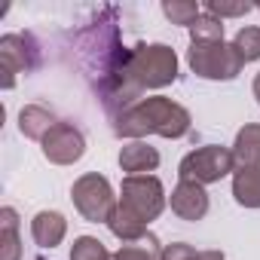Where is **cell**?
<instances>
[{
    "label": "cell",
    "mask_w": 260,
    "mask_h": 260,
    "mask_svg": "<svg viewBox=\"0 0 260 260\" xmlns=\"http://www.w3.org/2000/svg\"><path fill=\"white\" fill-rule=\"evenodd\" d=\"M37 260H43V257H37Z\"/></svg>",
    "instance_id": "4316f807"
},
{
    "label": "cell",
    "mask_w": 260,
    "mask_h": 260,
    "mask_svg": "<svg viewBox=\"0 0 260 260\" xmlns=\"http://www.w3.org/2000/svg\"><path fill=\"white\" fill-rule=\"evenodd\" d=\"M113 254L95 239V236H80L74 239V248H71V260H110Z\"/></svg>",
    "instance_id": "44dd1931"
},
{
    "label": "cell",
    "mask_w": 260,
    "mask_h": 260,
    "mask_svg": "<svg viewBox=\"0 0 260 260\" xmlns=\"http://www.w3.org/2000/svg\"><path fill=\"white\" fill-rule=\"evenodd\" d=\"M71 199H74V208L89 220V223H107L110 214L116 211V196H113V187L104 175L98 172H89L83 178L74 181L71 187Z\"/></svg>",
    "instance_id": "8992f818"
},
{
    "label": "cell",
    "mask_w": 260,
    "mask_h": 260,
    "mask_svg": "<svg viewBox=\"0 0 260 260\" xmlns=\"http://www.w3.org/2000/svg\"><path fill=\"white\" fill-rule=\"evenodd\" d=\"M169 202H172V211L181 220H202L208 214V193L196 181H178V187L172 190Z\"/></svg>",
    "instance_id": "30bf717a"
},
{
    "label": "cell",
    "mask_w": 260,
    "mask_h": 260,
    "mask_svg": "<svg viewBox=\"0 0 260 260\" xmlns=\"http://www.w3.org/2000/svg\"><path fill=\"white\" fill-rule=\"evenodd\" d=\"M119 208L135 214L141 223H150L166 208V187L156 175H125L119 187Z\"/></svg>",
    "instance_id": "5b68a950"
},
{
    "label": "cell",
    "mask_w": 260,
    "mask_h": 260,
    "mask_svg": "<svg viewBox=\"0 0 260 260\" xmlns=\"http://www.w3.org/2000/svg\"><path fill=\"white\" fill-rule=\"evenodd\" d=\"M251 89H254V98H257V104H260V74L254 77V86H251Z\"/></svg>",
    "instance_id": "d4e9b609"
},
{
    "label": "cell",
    "mask_w": 260,
    "mask_h": 260,
    "mask_svg": "<svg viewBox=\"0 0 260 260\" xmlns=\"http://www.w3.org/2000/svg\"><path fill=\"white\" fill-rule=\"evenodd\" d=\"M193 125V116L187 107H181L172 98L153 95V98H141L132 107H125L119 116H113V135L116 138H132L141 141L147 135H159V138H184Z\"/></svg>",
    "instance_id": "3957f363"
},
{
    "label": "cell",
    "mask_w": 260,
    "mask_h": 260,
    "mask_svg": "<svg viewBox=\"0 0 260 260\" xmlns=\"http://www.w3.org/2000/svg\"><path fill=\"white\" fill-rule=\"evenodd\" d=\"M64 233H68V220H64L61 211H37L34 220H31V236H34V242L40 248L61 245Z\"/></svg>",
    "instance_id": "7c38bea8"
},
{
    "label": "cell",
    "mask_w": 260,
    "mask_h": 260,
    "mask_svg": "<svg viewBox=\"0 0 260 260\" xmlns=\"http://www.w3.org/2000/svg\"><path fill=\"white\" fill-rule=\"evenodd\" d=\"M159 260H199V251L187 242H172V245L162 248Z\"/></svg>",
    "instance_id": "cb8c5ba5"
},
{
    "label": "cell",
    "mask_w": 260,
    "mask_h": 260,
    "mask_svg": "<svg viewBox=\"0 0 260 260\" xmlns=\"http://www.w3.org/2000/svg\"><path fill=\"white\" fill-rule=\"evenodd\" d=\"M233 196L245 208H260V166L233 172Z\"/></svg>",
    "instance_id": "2e32d148"
},
{
    "label": "cell",
    "mask_w": 260,
    "mask_h": 260,
    "mask_svg": "<svg viewBox=\"0 0 260 260\" xmlns=\"http://www.w3.org/2000/svg\"><path fill=\"white\" fill-rule=\"evenodd\" d=\"M187 64L202 80H236L245 68L242 55L233 43L223 40H199L187 49Z\"/></svg>",
    "instance_id": "277c9868"
},
{
    "label": "cell",
    "mask_w": 260,
    "mask_h": 260,
    "mask_svg": "<svg viewBox=\"0 0 260 260\" xmlns=\"http://www.w3.org/2000/svg\"><path fill=\"white\" fill-rule=\"evenodd\" d=\"M199 40H223V22L202 13L196 19V25L190 28V43H199Z\"/></svg>",
    "instance_id": "7402d4cb"
},
{
    "label": "cell",
    "mask_w": 260,
    "mask_h": 260,
    "mask_svg": "<svg viewBox=\"0 0 260 260\" xmlns=\"http://www.w3.org/2000/svg\"><path fill=\"white\" fill-rule=\"evenodd\" d=\"M162 13L172 25H181V28H193L196 19L202 16V7L193 4V0H162Z\"/></svg>",
    "instance_id": "d6986e66"
},
{
    "label": "cell",
    "mask_w": 260,
    "mask_h": 260,
    "mask_svg": "<svg viewBox=\"0 0 260 260\" xmlns=\"http://www.w3.org/2000/svg\"><path fill=\"white\" fill-rule=\"evenodd\" d=\"M233 159L239 169H257L260 166V122H245L236 132Z\"/></svg>",
    "instance_id": "8fae6325"
},
{
    "label": "cell",
    "mask_w": 260,
    "mask_h": 260,
    "mask_svg": "<svg viewBox=\"0 0 260 260\" xmlns=\"http://www.w3.org/2000/svg\"><path fill=\"white\" fill-rule=\"evenodd\" d=\"M230 172H236V159H233V150L230 147H220V144H205V147H196L190 150L181 166H178V175L181 181H196V184H217L220 178H226Z\"/></svg>",
    "instance_id": "52a82bcc"
},
{
    "label": "cell",
    "mask_w": 260,
    "mask_h": 260,
    "mask_svg": "<svg viewBox=\"0 0 260 260\" xmlns=\"http://www.w3.org/2000/svg\"><path fill=\"white\" fill-rule=\"evenodd\" d=\"M55 113L43 104H25L19 110V132L31 141H43L49 132H52V125H55Z\"/></svg>",
    "instance_id": "4fadbf2b"
},
{
    "label": "cell",
    "mask_w": 260,
    "mask_h": 260,
    "mask_svg": "<svg viewBox=\"0 0 260 260\" xmlns=\"http://www.w3.org/2000/svg\"><path fill=\"white\" fill-rule=\"evenodd\" d=\"M40 147H43V156L49 162H55V166H74L86 153V135L80 132L74 122L58 119L52 125V132L40 141Z\"/></svg>",
    "instance_id": "9c48e42d"
},
{
    "label": "cell",
    "mask_w": 260,
    "mask_h": 260,
    "mask_svg": "<svg viewBox=\"0 0 260 260\" xmlns=\"http://www.w3.org/2000/svg\"><path fill=\"white\" fill-rule=\"evenodd\" d=\"M178 80V55L166 43H135L128 52V61L119 74V83L104 104L107 116H119L125 107L141 101L147 89H162Z\"/></svg>",
    "instance_id": "7a4b0ae2"
},
{
    "label": "cell",
    "mask_w": 260,
    "mask_h": 260,
    "mask_svg": "<svg viewBox=\"0 0 260 260\" xmlns=\"http://www.w3.org/2000/svg\"><path fill=\"white\" fill-rule=\"evenodd\" d=\"M162 248H159V239L153 233H147L141 242H128V245H119V251L110 257V260H159Z\"/></svg>",
    "instance_id": "ac0fdd59"
},
{
    "label": "cell",
    "mask_w": 260,
    "mask_h": 260,
    "mask_svg": "<svg viewBox=\"0 0 260 260\" xmlns=\"http://www.w3.org/2000/svg\"><path fill=\"white\" fill-rule=\"evenodd\" d=\"M156 166H159V153L147 141H128L119 150V169L128 172V175H147Z\"/></svg>",
    "instance_id": "5bb4252c"
},
{
    "label": "cell",
    "mask_w": 260,
    "mask_h": 260,
    "mask_svg": "<svg viewBox=\"0 0 260 260\" xmlns=\"http://www.w3.org/2000/svg\"><path fill=\"white\" fill-rule=\"evenodd\" d=\"M107 226H110V233H113L122 245H128V242H141V239L147 236V223H141L135 214H128V211L119 208V205H116V211L110 214Z\"/></svg>",
    "instance_id": "e0dca14e"
},
{
    "label": "cell",
    "mask_w": 260,
    "mask_h": 260,
    "mask_svg": "<svg viewBox=\"0 0 260 260\" xmlns=\"http://www.w3.org/2000/svg\"><path fill=\"white\" fill-rule=\"evenodd\" d=\"M254 10H260V4H254Z\"/></svg>",
    "instance_id": "484cf974"
},
{
    "label": "cell",
    "mask_w": 260,
    "mask_h": 260,
    "mask_svg": "<svg viewBox=\"0 0 260 260\" xmlns=\"http://www.w3.org/2000/svg\"><path fill=\"white\" fill-rule=\"evenodd\" d=\"M208 16H214V19H236V16H248L251 10H254V4H245V0H242V4H223V0H208V4L202 7Z\"/></svg>",
    "instance_id": "603a6c76"
},
{
    "label": "cell",
    "mask_w": 260,
    "mask_h": 260,
    "mask_svg": "<svg viewBox=\"0 0 260 260\" xmlns=\"http://www.w3.org/2000/svg\"><path fill=\"white\" fill-rule=\"evenodd\" d=\"M40 68V46L34 34H4L0 37V74L4 89L16 86L19 74H31Z\"/></svg>",
    "instance_id": "ba28073f"
},
{
    "label": "cell",
    "mask_w": 260,
    "mask_h": 260,
    "mask_svg": "<svg viewBox=\"0 0 260 260\" xmlns=\"http://www.w3.org/2000/svg\"><path fill=\"white\" fill-rule=\"evenodd\" d=\"M128 52L132 49L122 46V40H119L116 10L113 7H104L101 19H95L92 25H86L77 34V58H80L83 74L92 83L101 104L110 101V95H113V89L119 83V74H122V68L128 61Z\"/></svg>",
    "instance_id": "6da1fadb"
},
{
    "label": "cell",
    "mask_w": 260,
    "mask_h": 260,
    "mask_svg": "<svg viewBox=\"0 0 260 260\" xmlns=\"http://www.w3.org/2000/svg\"><path fill=\"white\" fill-rule=\"evenodd\" d=\"M233 46L236 52L242 55V61H257L260 58V28L248 25V28H239V34L233 37Z\"/></svg>",
    "instance_id": "ffe728a7"
},
{
    "label": "cell",
    "mask_w": 260,
    "mask_h": 260,
    "mask_svg": "<svg viewBox=\"0 0 260 260\" xmlns=\"http://www.w3.org/2000/svg\"><path fill=\"white\" fill-rule=\"evenodd\" d=\"M0 260H22L19 239V214L16 208H0Z\"/></svg>",
    "instance_id": "9a60e30c"
}]
</instances>
